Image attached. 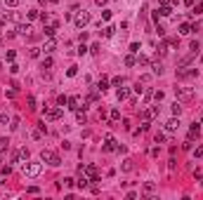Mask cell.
Here are the masks:
<instances>
[{"label": "cell", "mask_w": 203, "mask_h": 200, "mask_svg": "<svg viewBox=\"0 0 203 200\" xmlns=\"http://www.w3.org/2000/svg\"><path fill=\"white\" fill-rule=\"evenodd\" d=\"M40 160H43V162H47V165H52V167L62 165V158L54 153V151H50V148H45V151L40 153Z\"/></svg>", "instance_id": "cell-1"}, {"label": "cell", "mask_w": 203, "mask_h": 200, "mask_svg": "<svg viewBox=\"0 0 203 200\" xmlns=\"http://www.w3.org/2000/svg\"><path fill=\"white\" fill-rule=\"evenodd\" d=\"M43 172V162H24V177H38Z\"/></svg>", "instance_id": "cell-2"}, {"label": "cell", "mask_w": 203, "mask_h": 200, "mask_svg": "<svg viewBox=\"0 0 203 200\" xmlns=\"http://www.w3.org/2000/svg\"><path fill=\"white\" fill-rule=\"evenodd\" d=\"M196 76H198V68H194V66H182V68H177V78H179V80L196 78Z\"/></svg>", "instance_id": "cell-3"}, {"label": "cell", "mask_w": 203, "mask_h": 200, "mask_svg": "<svg viewBox=\"0 0 203 200\" xmlns=\"http://www.w3.org/2000/svg\"><path fill=\"white\" fill-rule=\"evenodd\" d=\"M175 94H177V99H182V101H189V99L194 97V89H191V87H175Z\"/></svg>", "instance_id": "cell-4"}, {"label": "cell", "mask_w": 203, "mask_h": 200, "mask_svg": "<svg viewBox=\"0 0 203 200\" xmlns=\"http://www.w3.org/2000/svg\"><path fill=\"white\" fill-rule=\"evenodd\" d=\"M62 118V106H50L45 108V120H59Z\"/></svg>", "instance_id": "cell-5"}, {"label": "cell", "mask_w": 203, "mask_h": 200, "mask_svg": "<svg viewBox=\"0 0 203 200\" xmlns=\"http://www.w3.org/2000/svg\"><path fill=\"white\" fill-rule=\"evenodd\" d=\"M104 141H106L104 146H102V151H104V153L116 151V139H114V134H106V137H104Z\"/></svg>", "instance_id": "cell-6"}, {"label": "cell", "mask_w": 203, "mask_h": 200, "mask_svg": "<svg viewBox=\"0 0 203 200\" xmlns=\"http://www.w3.org/2000/svg\"><path fill=\"white\" fill-rule=\"evenodd\" d=\"M73 21H76L78 28H83V26L90 21V14H87V12H80V14H76V19H73Z\"/></svg>", "instance_id": "cell-7"}, {"label": "cell", "mask_w": 203, "mask_h": 200, "mask_svg": "<svg viewBox=\"0 0 203 200\" xmlns=\"http://www.w3.org/2000/svg\"><path fill=\"white\" fill-rule=\"evenodd\" d=\"M165 130H168V132H177L179 130V120L177 118H170L168 122H165Z\"/></svg>", "instance_id": "cell-8"}, {"label": "cell", "mask_w": 203, "mask_h": 200, "mask_svg": "<svg viewBox=\"0 0 203 200\" xmlns=\"http://www.w3.org/2000/svg\"><path fill=\"white\" fill-rule=\"evenodd\" d=\"M43 49H45L47 54H50V52H54V49H57V40H54V38H50V40L45 43V47H43Z\"/></svg>", "instance_id": "cell-9"}, {"label": "cell", "mask_w": 203, "mask_h": 200, "mask_svg": "<svg viewBox=\"0 0 203 200\" xmlns=\"http://www.w3.org/2000/svg\"><path fill=\"white\" fill-rule=\"evenodd\" d=\"M17 31H19V35H28V33H31V24H28V21H26V24H19Z\"/></svg>", "instance_id": "cell-10"}, {"label": "cell", "mask_w": 203, "mask_h": 200, "mask_svg": "<svg viewBox=\"0 0 203 200\" xmlns=\"http://www.w3.org/2000/svg\"><path fill=\"white\" fill-rule=\"evenodd\" d=\"M69 108L78 111V108H80V97H71V99H69Z\"/></svg>", "instance_id": "cell-11"}, {"label": "cell", "mask_w": 203, "mask_h": 200, "mask_svg": "<svg viewBox=\"0 0 203 200\" xmlns=\"http://www.w3.org/2000/svg\"><path fill=\"white\" fill-rule=\"evenodd\" d=\"M158 14H161V16H170V14H173V7H170V5H161Z\"/></svg>", "instance_id": "cell-12"}, {"label": "cell", "mask_w": 203, "mask_h": 200, "mask_svg": "<svg viewBox=\"0 0 203 200\" xmlns=\"http://www.w3.org/2000/svg\"><path fill=\"white\" fill-rule=\"evenodd\" d=\"M151 73H154V76H161V73H163V66H161L158 61H154V64H151Z\"/></svg>", "instance_id": "cell-13"}, {"label": "cell", "mask_w": 203, "mask_h": 200, "mask_svg": "<svg viewBox=\"0 0 203 200\" xmlns=\"http://www.w3.org/2000/svg\"><path fill=\"white\" fill-rule=\"evenodd\" d=\"M135 170V165H132V160L127 158V160H123V172H132Z\"/></svg>", "instance_id": "cell-14"}, {"label": "cell", "mask_w": 203, "mask_h": 200, "mask_svg": "<svg viewBox=\"0 0 203 200\" xmlns=\"http://www.w3.org/2000/svg\"><path fill=\"white\" fill-rule=\"evenodd\" d=\"M156 191V184L154 181H144V193H154Z\"/></svg>", "instance_id": "cell-15"}, {"label": "cell", "mask_w": 203, "mask_h": 200, "mask_svg": "<svg viewBox=\"0 0 203 200\" xmlns=\"http://www.w3.org/2000/svg\"><path fill=\"white\" fill-rule=\"evenodd\" d=\"M114 33H116V28H114V26H106V28L102 31V35H104V38H111Z\"/></svg>", "instance_id": "cell-16"}, {"label": "cell", "mask_w": 203, "mask_h": 200, "mask_svg": "<svg viewBox=\"0 0 203 200\" xmlns=\"http://www.w3.org/2000/svg\"><path fill=\"white\" fill-rule=\"evenodd\" d=\"M106 87H109V80H106V78H102V80L97 82V89H99V92H104Z\"/></svg>", "instance_id": "cell-17"}, {"label": "cell", "mask_w": 203, "mask_h": 200, "mask_svg": "<svg viewBox=\"0 0 203 200\" xmlns=\"http://www.w3.org/2000/svg\"><path fill=\"white\" fill-rule=\"evenodd\" d=\"M135 64H137L135 54H127V57H125V66H135Z\"/></svg>", "instance_id": "cell-18"}, {"label": "cell", "mask_w": 203, "mask_h": 200, "mask_svg": "<svg viewBox=\"0 0 203 200\" xmlns=\"http://www.w3.org/2000/svg\"><path fill=\"white\" fill-rule=\"evenodd\" d=\"M189 49H191V54H196V52L201 49V43H198V40H191V45H189Z\"/></svg>", "instance_id": "cell-19"}, {"label": "cell", "mask_w": 203, "mask_h": 200, "mask_svg": "<svg viewBox=\"0 0 203 200\" xmlns=\"http://www.w3.org/2000/svg\"><path fill=\"white\" fill-rule=\"evenodd\" d=\"M137 64H139V66H146V64H149V57H146V54H139V57H137Z\"/></svg>", "instance_id": "cell-20"}, {"label": "cell", "mask_w": 203, "mask_h": 200, "mask_svg": "<svg viewBox=\"0 0 203 200\" xmlns=\"http://www.w3.org/2000/svg\"><path fill=\"white\" fill-rule=\"evenodd\" d=\"M127 94H130V92H127L125 87H118V99H121V101H123V99H127Z\"/></svg>", "instance_id": "cell-21"}, {"label": "cell", "mask_w": 203, "mask_h": 200, "mask_svg": "<svg viewBox=\"0 0 203 200\" xmlns=\"http://www.w3.org/2000/svg\"><path fill=\"white\" fill-rule=\"evenodd\" d=\"M182 113V106H179V101H175L173 104V115H179Z\"/></svg>", "instance_id": "cell-22"}, {"label": "cell", "mask_w": 203, "mask_h": 200, "mask_svg": "<svg viewBox=\"0 0 203 200\" xmlns=\"http://www.w3.org/2000/svg\"><path fill=\"white\" fill-rule=\"evenodd\" d=\"M163 141H165V134H163V132H158V134L154 137V144H163Z\"/></svg>", "instance_id": "cell-23"}, {"label": "cell", "mask_w": 203, "mask_h": 200, "mask_svg": "<svg viewBox=\"0 0 203 200\" xmlns=\"http://www.w3.org/2000/svg\"><path fill=\"white\" fill-rule=\"evenodd\" d=\"M179 33H184V35L191 33V26H189V24H182V26H179Z\"/></svg>", "instance_id": "cell-24"}, {"label": "cell", "mask_w": 203, "mask_h": 200, "mask_svg": "<svg viewBox=\"0 0 203 200\" xmlns=\"http://www.w3.org/2000/svg\"><path fill=\"white\" fill-rule=\"evenodd\" d=\"M76 73H78V66H71V68L66 71V76H69V78H73V76H76Z\"/></svg>", "instance_id": "cell-25"}, {"label": "cell", "mask_w": 203, "mask_h": 200, "mask_svg": "<svg viewBox=\"0 0 203 200\" xmlns=\"http://www.w3.org/2000/svg\"><path fill=\"white\" fill-rule=\"evenodd\" d=\"M76 118H78V122H85V120H87V118H85V113L80 111V108H78V111H76Z\"/></svg>", "instance_id": "cell-26"}, {"label": "cell", "mask_w": 203, "mask_h": 200, "mask_svg": "<svg viewBox=\"0 0 203 200\" xmlns=\"http://www.w3.org/2000/svg\"><path fill=\"white\" fill-rule=\"evenodd\" d=\"M194 155H196L198 160H203V146H196V151H194Z\"/></svg>", "instance_id": "cell-27"}, {"label": "cell", "mask_w": 203, "mask_h": 200, "mask_svg": "<svg viewBox=\"0 0 203 200\" xmlns=\"http://www.w3.org/2000/svg\"><path fill=\"white\" fill-rule=\"evenodd\" d=\"M7 146H10V141H7V139H0V153H3Z\"/></svg>", "instance_id": "cell-28"}, {"label": "cell", "mask_w": 203, "mask_h": 200, "mask_svg": "<svg viewBox=\"0 0 203 200\" xmlns=\"http://www.w3.org/2000/svg\"><path fill=\"white\" fill-rule=\"evenodd\" d=\"M102 19H106V21L111 19V10H104V12H102Z\"/></svg>", "instance_id": "cell-29"}, {"label": "cell", "mask_w": 203, "mask_h": 200, "mask_svg": "<svg viewBox=\"0 0 203 200\" xmlns=\"http://www.w3.org/2000/svg\"><path fill=\"white\" fill-rule=\"evenodd\" d=\"M130 52L137 54V52H139V43H132V45H130Z\"/></svg>", "instance_id": "cell-30"}, {"label": "cell", "mask_w": 203, "mask_h": 200, "mask_svg": "<svg viewBox=\"0 0 203 200\" xmlns=\"http://www.w3.org/2000/svg\"><path fill=\"white\" fill-rule=\"evenodd\" d=\"M191 14H203V5H196V7L191 10Z\"/></svg>", "instance_id": "cell-31"}, {"label": "cell", "mask_w": 203, "mask_h": 200, "mask_svg": "<svg viewBox=\"0 0 203 200\" xmlns=\"http://www.w3.org/2000/svg\"><path fill=\"white\" fill-rule=\"evenodd\" d=\"M0 122L7 125V113H5V111H0Z\"/></svg>", "instance_id": "cell-32"}, {"label": "cell", "mask_w": 203, "mask_h": 200, "mask_svg": "<svg viewBox=\"0 0 203 200\" xmlns=\"http://www.w3.org/2000/svg\"><path fill=\"white\" fill-rule=\"evenodd\" d=\"M5 3H7L10 7H17V5H19V3H21V0H5Z\"/></svg>", "instance_id": "cell-33"}, {"label": "cell", "mask_w": 203, "mask_h": 200, "mask_svg": "<svg viewBox=\"0 0 203 200\" xmlns=\"http://www.w3.org/2000/svg\"><path fill=\"white\" fill-rule=\"evenodd\" d=\"M87 49H90V47H85V45H78V54H80V57H83V54H85Z\"/></svg>", "instance_id": "cell-34"}, {"label": "cell", "mask_w": 203, "mask_h": 200, "mask_svg": "<svg viewBox=\"0 0 203 200\" xmlns=\"http://www.w3.org/2000/svg\"><path fill=\"white\" fill-rule=\"evenodd\" d=\"M121 118V111H116V108H114V111H111V120H118Z\"/></svg>", "instance_id": "cell-35"}, {"label": "cell", "mask_w": 203, "mask_h": 200, "mask_svg": "<svg viewBox=\"0 0 203 200\" xmlns=\"http://www.w3.org/2000/svg\"><path fill=\"white\" fill-rule=\"evenodd\" d=\"M0 170H3V174H5V177H7L10 172H12V167H10V165H3V167H0Z\"/></svg>", "instance_id": "cell-36"}, {"label": "cell", "mask_w": 203, "mask_h": 200, "mask_svg": "<svg viewBox=\"0 0 203 200\" xmlns=\"http://www.w3.org/2000/svg\"><path fill=\"white\" fill-rule=\"evenodd\" d=\"M43 68H52V59H50V57L43 61Z\"/></svg>", "instance_id": "cell-37"}, {"label": "cell", "mask_w": 203, "mask_h": 200, "mask_svg": "<svg viewBox=\"0 0 203 200\" xmlns=\"http://www.w3.org/2000/svg\"><path fill=\"white\" fill-rule=\"evenodd\" d=\"M111 85H116V87H121V85H123V78H114V80H111Z\"/></svg>", "instance_id": "cell-38"}, {"label": "cell", "mask_w": 203, "mask_h": 200, "mask_svg": "<svg viewBox=\"0 0 203 200\" xmlns=\"http://www.w3.org/2000/svg\"><path fill=\"white\" fill-rule=\"evenodd\" d=\"M57 104H59V106H66V104H69V99H66V97H59V99H57Z\"/></svg>", "instance_id": "cell-39"}, {"label": "cell", "mask_w": 203, "mask_h": 200, "mask_svg": "<svg viewBox=\"0 0 203 200\" xmlns=\"http://www.w3.org/2000/svg\"><path fill=\"white\" fill-rule=\"evenodd\" d=\"M28 54H31V57H33V59H35V57H38V54H40V49H38V47H33V49H31V52H28Z\"/></svg>", "instance_id": "cell-40"}, {"label": "cell", "mask_w": 203, "mask_h": 200, "mask_svg": "<svg viewBox=\"0 0 203 200\" xmlns=\"http://www.w3.org/2000/svg\"><path fill=\"white\" fill-rule=\"evenodd\" d=\"M26 16H28V19H35V16H38V10H31V12L26 14Z\"/></svg>", "instance_id": "cell-41"}, {"label": "cell", "mask_w": 203, "mask_h": 200, "mask_svg": "<svg viewBox=\"0 0 203 200\" xmlns=\"http://www.w3.org/2000/svg\"><path fill=\"white\" fill-rule=\"evenodd\" d=\"M17 127H19V118L14 115V118H12V130H17Z\"/></svg>", "instance_id": "cell-42"}, {"label": "cell", "mask_w": 203, "mask_h": 200, "mask_svg": "<svg viewBox=\"0 0 203 200\" xmlns=\"http://www.w3.org/2000/svg\"><path fill=\"white\" fill-rule=\"evenodd\" d=\"M90 52H95V54H97V52H99V43H92V47H90Z\"/></svg>", "instance_id": "cell-43"}, {"label": "cell", "mask_w": 203, "mask_h": 200, "mask_svg": "<svg viewBox=\"0 0 203 200\" xmlns=\"http://www.w3.org/2000/svg\"><path fill=\"white\" fill-rule=\"evenodd\" d=\"M62 181H64V186H73V179H71V177H66V179H62Z\"/></svg>", "instance_id": "cell-44"}, {"label": "cell", "mask_w": 203, "mask_h": 200, "mask_svg": "<svg viewBox=\"0 0 203 200\" xmlns=\"http://www.w3.org/2000/svg\"><path fill=\"white\" fill-rule=\"evenodd\" d=\"M26 101H28V108H35V99H33V97H28Z\"/></svg>", "instance_id": "cell-45"}, {"label": "cell", "mask_w": 203, "mask_h": 200, "mask_svg": "<svg viewBox=\"0 0 203 200\" xmlns=\"http://www.w3.org/2000/svg\"><path fill=\"white\" fill-rule=\"evenodd\" d=\"M19 158H24V160H28V151H26V148H21V153H19Z\"/></svg>", "instance_id": "cell-46"}, {"label": "cell", "mask_w": 203, "mask_h": 200, "mask_svg": "<svg viewBox=\"0 0 203 200\" xmlns=\"http://www.w3.org/2000/svg\"><path fill=\"white\" fill-rule=\"evenodd\" d=\"M95 3H97V7H104V5L109 3V0H95Z\"/></svg>", "instance_id": "cell-47"}, {"label": "cell", "mask_w": 203, "mask_h": 200, "mask_svg": "<svg viewBox=\"0 0 203 200\" xmlns=\"http://www.w3.org/2000/svg\"><path fill=\"white\" fill-rule=\"evenodd\" d=\"M158 3H161V5H170L173 0H158Z\"/></svg>", "instance_id": "cell-48"}, {"label": "cell", "mask_w": 203, "mask_h": 200, "mask_svg": "<svg viewBox=\"0 0 203 200\" xmlns=\"http://www.w3.org/2000/svg\"><path fill=\"white\" fill-rule=\"evenodd\" d=\"M184 5H194V0H184Z\"/></svg>", "instance_id": "cell-49"}, {"label": "cell", "mask_w": 203, "mask_h": 200, "mask_svg": "<svg viewBox=\"0 0 203 200\" xmlns=\"http://www.w3.org/2000/svg\"><path fill=\"white\" fill-rule=\"evenodd\" d=\"M50 3H59V0H50Z\"/></svg>", "instance_id": "cell-50"}, {"label": "cell", "mask_w": 203, "mask_h": 200, "mask_svg": "<svg viewBox=\"0 0 203 200\" xmlns=\"http://www.w3.org/2000/svg\"><path fill=\"white\" fill-rule=\"evenodd\" d=\"M201 186H203V177H201Z\"/></svg>", "instance_id": "cell-51"}, {"label": "cell", "mask_w": 203, "mask_h": 200, "mask_svg": "<svg viewBox=\"0 0 203 200\" xmlns=\"http://www.w3.org/2000/svg\"><path fill=\"white\" fill-rule=\"evenodd\" d=\"M0 165H3V158H0Z\"/></svg>", "instance_id": "cell-52"}]
</instances>
